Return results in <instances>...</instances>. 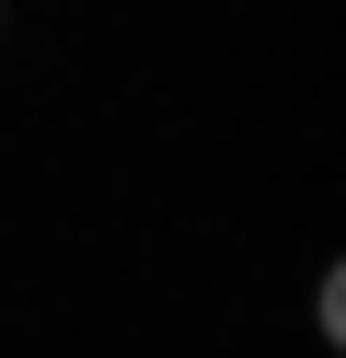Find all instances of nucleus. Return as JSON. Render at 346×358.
Listing matches in <instances>:
<instances>
[{
  "label": "nucleus",
  "mask_w": 346,
  "mask_h": 358,
  "mask_svg": "<svg viewBox=\"0 0 346 358\" xmlns=\"http://www.w3.org/2000/svg\"><path fill=\"white\" fill-rule=\"evenodd\" d=\"M312 324H323V347L346 335V278H335V266H323V289H312Z\"/></svg>",
  "instance_id": "obj_1"
}]
</instances>
